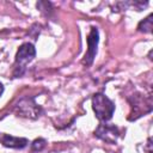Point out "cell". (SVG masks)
Listing matches in <instances>:
<instances>
[{"instance_id": "277c9868", "label": "cell", "mask_w": 153, "mask_h": 153, "mask_svg": "<svg viewBox=\"0 0 153 153\" xmlns=\"http://www.w3.org/2000/svg\"><path fill=\"white\" fill-rule=\"evenodd\" d=\"M94 135L105 142L109 143H115L117 137H118V129L115 126H109V124H99L98 128L94 131Z\"/></svg>"}, {"instance_id": "8992f818", "label": "cell", "mask_w": 153, "mask_h": 153, "mask_svg": "<svg viewBox=\"0 0 153 153\" xmlns=\"http://www.w3.org/2000/svg\"><path fill=\"white\" fill-rule=\"evenodd\" d=\"M152 14H149L146 19L141 20L137 25V30L140 32H147V33H151L152 32Z\"/></svg>"}, {"instance_id": "52a82bcc", "label": "cell", "mask_w": 153, "mask_h": 153, "mask_svg": "<svg viewBox=\"0 0 153 153\" xmlns=\"http://www.w3.org/2000/svg\"><path fill=\"white\" fill-rule=\"evenodd\" d=\"M45 143H47V141L44 139H36L32 142V149L33 151H42L45 147Z\"/></svg>"}, {"instance_id": "ba28073f", "label": "cell", "mask_w": 153, "mask_h": 153, "mask_svg": "<svg viewBox=\"0 0 153 153\" xmlns=\"http://www.w3.org/2000/svg\"><path fill=\"white\" fill-rule=\"evenodd\" d=\"M4 93V85L0 82V97H1V94Z\"/></svg>"}, {"instance_id": "3957f363", "label": "cell", "mask_w": 153, "mask_h": 153, "mask_svg": "<svg viewBox=\"0 0 153 153\" xmlns=\"http://www.w3.org/2000/svg\"><path fill=\"white\" fill-rule=\"evenodd\" d=\"M98 41H99L98 29L96 26H91L90 33L87 36V51H86L84 60H82V63L85 66H91L93 63V60H94L96 54H97Z\"/></svg>"}, {"instance_id": "5b68a950", "label": "cell", "mask_w": 153, "mask_h": 153, "mask_svg": "<svg viewBox=\"0 0 153 153\" xmlns=\"http://www.w3.org/2000/svg\"><path fill=\"white\" fill-rule=\"evenodd\" d=\"M0 142L5 147L16 148V149H22L29 143L27 139H25V137H16V136L4 134V133H0Z\"/></svg>"}, {"instance_id": "6da1fadb", "label": "cell", "mask_w": 153, "mask_h": 153, "mask_svg": "<svg viewBox=\"0 0 153 153\" xmlns=\"http://www.w3.org/2000/svg\"><path fill=\"white\" fill-rule=\"evenodd\" d=\"M92 108L96 117L102 122L111 120L115 111V104L103 93H96L92 97Z\"/></svg>"}, {"instance_id": "7a4b0ae2", "label": "cell", "mask_w": 153, "mask_h": 153, "mask_svg": "<svg viewBox=\"0 0 153 153\" xmlns=\"http://www.w3.org/2000/svg\"><path fill=\"white\" fill-rule=\"evenodd\" d=\"M36 56V49L33 47V44L31 43H23L17 54H16V63H14V72L13 75L16 78L22 76L26 65L33 60V57Z\"/></svg>"}]
</instances>
